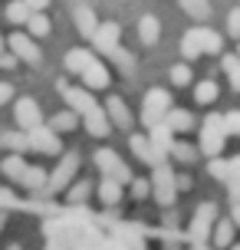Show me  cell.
I'll return each mask as SVG.
<instances>
[{"label":"cell","instance_id":"1","mask_svg":"<svg viewBox=\"0 0 240 250\" xmlns=\"http://www.w3.org/2000/svg\"><path fill=\"white\" fill-rule=\"evenodd\" d=\"M152 198L161 204V208H171L178 198V191H175V171L168 168V165H158L155 168V175H152Z\"/></svg>","mask_w":240,"mask_h":250},{"label":"cell","instance_id":"2","mask_svg":"<svg viewBox=\"0 0 240 250\" xmlns=\"http://www.w3.org/2000/svg\"><path fill=\"white\" fill-rule=\"evenodd\" d=\"M171 112V96L164 92V89H152L148 96H145V109H141V122L155 128V125H161V119Z\"/></svg>","mask_w":240,"mask_h":250},{"label":"cell","instance_id":"3","mask_svg":"<svg viewBox=\"0 0 240 250\" xmlns=\"http://www.w3.org/2000/svg\"><path fill=\"white\" fill-rule=\"evenodd\" d=\"M220 148H224V128H220V119H207L201 128V145H198V155H211V158H217L220 155Z\"/></svg>","mask_w":240,"mask_h":250},{"label":"cell","instance_id":"4","mask_svg":"<svg viewBox=\"0 0 240 250\" xmlns=\"http://www.w3.org/2000/svg\"><path fill=\"white\" fill-rule=\"evenodd\" d=\"M10 56L17 62H30V66H40V60H43L40 46L26 37V33H13L10 37Z\"/></svg>","mask_w":240,"mask_h":250},{"label":"cell","instance_id":"5","mask_svg":"<svg viewBox=\"0 0 240 250\" xmlns=\"http://www.w3.org/2000/svg\"><path fill=\"white\" fill-rule=\"evenodd\" d=\"M76 168H79V155H76V151L63 155L60 168H56L53 175H46V191H63V188L69 185V178L76 175ZM46 191H43V194H46Z\"/></svg>","mask_w":240,"mask_h":250},{"label":"cell","instance_id":"6","mask_svg":"<svg viewBox=\"0 0 240 250\" xmlns=\"http://www.w3.org/2000/svg\"><path fill=\"white\" fill-rule=\"evenodd\" d=\"M26 145H30V148H37V151H43V155H60V151H63L60 135L50 132L46 125H40V128H33V132H26Z\"/></svg>","mask_w":240,"mask_h":250},{"label":"cell","instance_id":"7","mask_svg":"<svg viewBox=\"0 0 240 250\" xmlns=\"http://www.w3.org/2000/svg\"><path fill=\"white\" fill-rule=\"evenodd\" d=\"M119 37H122L119 23H115V20H109V23H99V26H96L92 43H96V50H99V53H109V56H112V53L119 50Z\"/></svg>","mask_w":240,"mask_h":250},{"label":"cell","instance_id":"8","mask_svg":"<svg viewBox=\"0 0 240 250\" xmlns=\"http://www.w3.org/2000/svg\"><path fill=\"white\" fill-rule=\"evenodd\" d=\"M17 125L26 132H33V128H40L43 125V115H40V105L33 99H17Z\"/></svg>","mask_w":240,"mask_h":250},{"label":"cell","instance_id":"9","mask_svg":"<svg viewBox=\"0 0 240 250\" xmlns=\"http://www.w3.org/2000/svg\"><path fill=\"white\" fill-rule=\"evenodd\" d=\"M102 112H105V119H109V125H119V128H132V112H128V105L122 99H119V96H109V99H105V109H102Z\"/></svg>","mask_w":240,"mask_h":250},{"label":"cell","instance_id":"10","mask_svg":"<svg viewBox=\"0 0 240 250\" xmlns=\"http://www.w3.org/2000/svg\"><path fill=\"white\" fill-rule=\"evenodd\" d=\"M63 96L69 102V112L73 115H86V112L96 109V99H92V92H86V89H66L63 86Z\"/></svg>","mask_w":240,"mask_h":250},{"label":"cell","instance_id":"11","mask_svg":"<svg viewBox=\"0 0 240 250\" xmlns=\"http://www.w3.org/2000/svg\"><path fill=\"white\" fill-rule=\"evenodd\" d=\"M73 20H76V26H79V33H82V37H92V33H96V26H99L96 10L86 7V3H76V7H73Z\"/></svg>","mask_w":240,"mask_h":250},{"label":"cell","instance_id":"12","mask_svg":"<svg viewBox=\"0 0 240 250\" xmlns=\"http://www.w3.org/2000/svg\"><path fill=\"white\" fill-rule=\"evenodd\" d=\"M164 128H168L171 135H178V132H191V128H194V115H191L188 109H171V112L164 115Z\"/></svg>","mask_w":240,"mask_h":250},{"label":"cell","instance_id":"13","mask_svg":"<svg viewBox=\"0 0 240 250\" xmlns=\"http://www.w3.org/2000/svg\"><path fill=\"white\" fill-rule=\"evenodd\" d=\"M82 83H86V92L89 89H105L109 86V69L102 62H89L86 69H82Z\"/></svg>","mask_w":240,"mask_h":250},{"label":"cell","instance_id":"14","mask_svg":"<svg viewBox=\"0 0 240 250\" xmlns=\"http://www.w3.org/2000/svg\"><path fill=\"white\" fill-rule=\"evenodd\" d=\"M82 125H86L89 135H96V138H105V135H109V119H105V112H102L99 105H96L92 112L82 115Z\"/></svg>","mask_w":240,"mask_h":250},{"label":"cell","instance_id":"15","mask_svg":"<svg viewBox=\"0 0 240 250\" xmlns=\"http://www.w3.org/2000/svg\"><path fill=\"white\" fill-rule=\"evenodd\" d=\"M40 10H43V3H23V0H13V3H7V20H10V23H26L30 13H40Z\"/></svg>","mask_w":240,"mask_h":250},{"label":"cell","instance_id":"16","mask_svg":"<svg viewBox=\"0 0 240 250\" xmlns=\"http://www.w3.org/2000/svg\"><path fill=\"white\" fill-rule=\"evenodd\" d=\"M96 194H99V201L105 204V208H112V204L122 201V185H115L112 178H102L99 188H96Z\"/></svg>","mask_w":240,"mask_h":250},{"label":"cell","instance_id":"17","mask_svg":"<svg viewBox=\"0 0 240 250\" xmlns=\"http://www.w3.org/2000/svg\"><path fill=\"white\" fill-rule=\"evenodd\" d=\"M20 185L30 188V191H46V171L37 168V165H26L23 175H20Z\"/></svg>","mask_w":240,"mask_h":250},{"label":"cell","instance_id":"18","mask_svg":"<svg viewBox=\"0 0 240 250\" xmlns=\"http://www.w3.org/2000/svg\"><path fill=\"white\" fill-rule=\"evenodd\" d=\"M211 224H214V204H201L198 214H194V227H191V230H194V237H204Z\"/></svg>","mask_w":240,"mask_h":250},{"label":"cell","instance_id":"19","mask_svg":"<svg viewBox=\"0 0 240 250\" xmlns=\"http://www.w3.org/2000/svg\"><path fill=\"white\" fill-rule=\"evenodd\" d=\"M89 62H96L89 50H69V53H66V69H69V73L82 76V69H86Z\"/></svg>","mask_w":240,"mask_h":250},{"label":"cell","instance_id":"20","mask_svg":"<svg viewBox=\"0 0 240 250\" xmlns=\"http://www.w3.org/2000/svg\"><path fill=\"white\" fill-rule=\"evenodd\" d=\"M158 33H161V26H158V20L155 17H141L139 20V37L145 46H152V43H158Z\"/></svg>","mask_w":240,"mask_h":250},{"label":"cell","instance_id":"21","mask_svg":"<svg viewBox=\"0 0 240 250\" xmlns=\"http://www.w3.org/2000/svg\"><path fill=\"white\" fill-rule=\"evenodd\" d=\"M234 244V221H217L214 227V247H230Z\"/></svg>","mask_w":240,"mask_h":250},{"label":"cell","instance_id":"22","mask_svg":"<svg viewBox=\"0 0 240 250\" xmlns=\"http://www.w3.org/2000/svg\"><path fill=\"white\" fill-rule=\"evenodd\" d=\"M128 148L135 151V158H141V162H155V155H152V145H148V138H145V135H139V132H135V135L128 138Z\"/></svg>","mask_w":240,"mask_h":250},{"label":"cell","instance_id":"23","mask_svg":"<svg viewBox=\"0 0 240 250\" xmlns=\"http://www.w3.org/2000/svg\"><path fill=\"white\" fill-rule=\"evenodd\" d=\"M76 125H79V115H73L69 109H66V112L53 115V125H50V132H56V135H60V132H73Z\"/></svg>","mask_w":240,"mask_h":250},{"label":"cell","instance_id":"24","mask_svg":"<svg viewBox=\"0 0 240 250\" xmlns=\"http://www.w3.org/2000/svg\"><path fill=\"white\" fill-rule=\"evenodd\" d=\"M0 145H3V148H10L13 155H20V151L30 148V145H26V135H23V132H3V135H0Z\"/></svg>","mask_w":240,"mask_h":250},{"label":"cell","instance_id":"25","mask_svg":"<svg viewBox=\"0 0 240 250\" xmlns=\"http://www.w3.org/2000/svg\"><path fill=\"white\" fill-rule=\"evenodd\" d=\"M168 155H175L181 165L198 162V148H194V145H184V142H171V151H168Z\"/></svg>","mask_w":240,"mask_h":250},{"label":"cell","instance_id":"26","mask_svg":"<svg viewBox=\"0 0 240 250\" xmlns=\"http://www.w3.org/2000/svg\"><path fill=\"white\" fill-rule=\"evenodd\" d=\"M89 194H92V185L82 178V181H76V185H69V191H66V201H69V204H82Z\"/></svg>","mask_w":240,"mask_h":250},{"label":"cell","instance_id":"27","mask_svg":"<svg viewBox=\"0 0 240 250\" xmlns=\"http://www.w3.org/2000/svg\"><path fill=\"white\" fill-rule=\"evenodd\" d=\"M181 53L184 56H201V30H191V33H184V40H181Z\"/></svg>","mask_w":240,"mask_h":250},{"label":"cell","instance_id":"28","mask_svg":"<svg viewBox=\"0 0 240 250\" xmlns=\"http://www.w3.org/2000/svg\"><path fill=\"white\" fill-rule=\"evenodd\" d=\"M3 175L7 178H13V181H20V175H23V168H26V162L20 158V155H10V158H3Z\"/></svg>","mask_w":240,"mask_h":250},{"label":"cell","instance_id":"29","mask_svg":"<svg viewBox=\"0 0 240 250\" xmlns=\"http://www.w3.org/2000/svg\"><path fill=\"white\" fill-rule=\"evenodd\" d=\"M26 26H30L33 37H46V33H50V17H46V13H30Z\"/></svg>","mask_w":240,"mask_h":250},{"label":"cell","instance_id":"30","mask_svg":"<svg viewBox=\"0 0 240 250\" xmlns=\"http://www.w3.org/2000/svg\"><path fill=\"white\" fill-rule=\"evenodd\" d=\"M194 99L201 102V105H211V102L217 99V83H198V89H194Z\"/></svg>","mask_w":240,"mask_h":250},{"label":"cell","instance_id":"31","mask_svg":"<svg viewBox=\"0 0 240 250\" xmlns=\"http://www.w3.org/2000/svg\"><path fill=\"white\" fill-rule=\"evenodd\" d=\"M181 10L188 13L191 20H207V17H211V3H201V0H188V3H184Z\"/></svg>","mask_w":240,"mask_h":250},{"label":"cell","instance_id":"32","mask_svg":"<svg viewBox=\"0 0 240 250\" xmlns=\"http://www.w3.org/2000/svg\"><path fill=\"white\" fill-rule=\"evenodd\" d=\"M220 46H224V40L214 30H201V53H220Z\"/></svg>","mask_w":240,"mask_h":250},{"label":"cell","instance_id":"33","mask_svg":"<svg viewBox=\"0 0 240 250\" xmlns=\"http://www.w3.org/2000/svg\"><path fill=\"white\" fill-rule=\"evenodd\" d=\"M128 188H132V198H135V201H145L148 194H152L148 178H132V181H128Z\"/></svg>","mask_w":240,"mask_h":250},{"label":"cell","instance_id":"34","mask_svg":"<svg viewBox=\"0 0 240 250\" xmlns=\"http://www.w3.org/2000/svg\"><path fill=\"white\" fill-rule=\"evenodd\" d=\"M224 73H227L230 86L237 89L240 86V60H237V56H224Z\"/></svg>","mask_w":240,"mask_h":250},{"label":"cell","instance_id":"35","mask_svg":"<svg viewBox=\"0 0 240 250\" xmlns=\"http://www.w3.org/2000/svg\"><path fill=\"white\" fill-rule=\"evenodd\" d=\"M171 83H175V86H188L191 83V66L188 62H178L175 69H171Z\"/></svg>","mask_w":240,"mask_h":250},{"label":"cell","instance_id":"36","mask_svg":"<svg viewBox=\"0 0 240 250\" xmlns=\"http://www.w3.org/2000/svg\"><path fill=\"white\" fill-rule=\"evenodd\" d=\"M112 60L119 62V69H122V73H132V69H135V60H132V53H125V50H115Z\"/></svg>","mask_w":240,"mask_h":250},{"label":"cell","instance_id":"37","mask_svg":"<svg viewBox=\"0 0 240 250\" xmlns=\"http://www.w3.org/2000/svg\"><path fill=\"white\" fill-rule=\"evenodd\" d=\"M220 128H224V135H234L240 128V112H227L224 119H220Z\"/></svg>","mask_w":240,"mask_h":250},{"label":"cell","instance_id":"38","mask_svg":"<svg viewBox=\"0 0 240 250\" xmlns=\"http://www.w3.org/2000/svg\"><path fill=\"white\" fill-rule=\"evenodd\" d=\"M227 30H230V37H240V10H230Z\"/></svg>","mask_w":240,"mask_h":250},{"label":"cell","instance_id":"39","mask_svg":"<svg viewBox=\"0 0 240 250\" xmlns=\"http://www.w3.org/2000/svg\"><path fill=\"white\" fill-rule=\"evenodd\" d=\"M188 188H191V175H188V171L175 175V191H188Z\"/></svg>","mask_w":240,"mask_h":250},{"label":"cell","instance_id":"40","mask_svg":"<svg viewBox=\"0 0 240 250\" xmlns=\"http://www.w3.org/2000/svg\"><path fill=\"white\" fill-rule=\"evenodd\" d=\"M10 99H13V86H10V83H0V105L10 102Z\"/></svg>","mask_w":240,"mask_h":250},{"label":"cell","instance_id":"41","mask_svg":"<svg viewBox=\"0 0 240 250\" xmlns=\"http://www.w3.org/2000/svg\"><path fill=\"white\" fill-rule=\"evenodd\" d=\"M13 66H17V60L10 53H0V69H13Z\"/></svg>","mask_w":240,"mask_h":250},{"label":"cell","instance_id":"42","mask_svg":"<svg viewBox=\"0 0 240 250\" xmlns=\"http://www.w3.org/2000/svg\"><path fill=\"white\" fill-rule=\"evenodd\" d=\"M227 250H240V247H237V244H230V247H227Z\"/></svg>","mask_w":240,"mask_h":250},{"label":"cell","instance_id":"43","mask_svg":"<svg viewBox=\"0 0 240 250\" xmlns=\"http://www.w3.org/2000/svg\"><path fill=\"white\" fill-rule=\"evenodd\" d=\"M0 230H3V214H0Z\"/></svg>","mask_w":240,"mask_h":250},{"label":"cell","instance_id":"44","mask_svg":"<svg viewBox=\"0 0 240 250\" xmlns=\"http://www.w3.org/2000/svg\"><path fill=\"white\" fill-rule=\"evenodd\" d=\"M0 53H3V37H0Z\"/></svg>","mask_w":240,"mask_h":250},{"label":"cell","instance_id":"45","mask_svg":"<svg viewBox=\"0 0 240 250\" xmlns=\"http://www.w3.org/2000/svg\"><path fill=\"white\" fill-rule=\"evenodd\" d=\"M10 250H20V247H10Z\"/></svg>","mask_w":240,"mask_h":250}]
</instances>
